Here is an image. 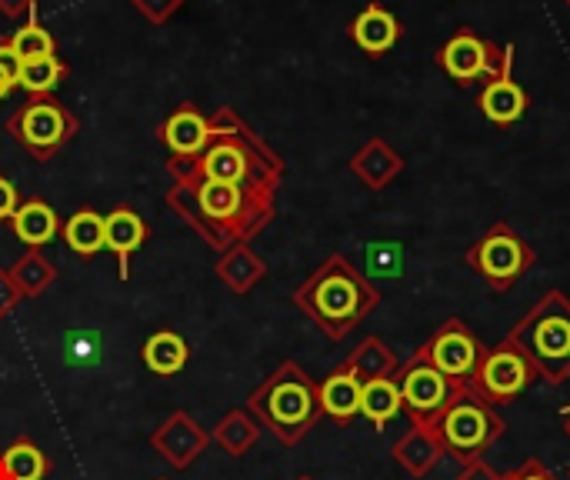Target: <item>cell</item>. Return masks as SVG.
Instances as JSON below:
<instances>
[{"mask_svg": "<svg viewBox=\"0 0 570 480\" xmlns=\"http://www.w3.org/2000/svg\"><path fill=\"white\" fill-rule=\"evenodd\" d=\"M167 174L174 180L164 197L167 207L214 254H224L234 244H250L277 217V197L271 194L200 177L174 160H167Z\"/></svg>", "mask_w": 570, "mask_h": 480, "instance_id": "obj_1", "label": "cell"}, {"mask_svg": "<svg viewBox=\"0 0 570 480\" xmlns=\"http://www.w3.org/2000/svg\"><path fill=\"white\" fill-rule=\"evenodd\" d=\"M167 160L200 177L237 184V187L271 194V197H277L284 170H287L281 154L230 107H220L210 114L207 144L194 157H167Z\"/></svg>", "mask_w": 570, "mask_h": 480, "instance_id": "obj_2", "label": "cell"}, {"mask_svg": "<svg viewBox=\"0 0 570 480\" xmlns=\"http://www.w3.org/2000/svg\"><path fill=\"white\" fill-rule=\"evenodd\" d=\"M294 307L331 341H344L381 304V291L344 254H331L314 274L291 294Z\"/></svg>", "mask_w": 570, "mask_h": 480, "instance_id": "obj_3", "label": "cell"}, {"mask_svg": "<svg viewBox=\"0 0 570 480\" xmlns=\"http://www.w3.org/2000/svg\"><path fill=\"white\" fill-rule=\"evenodd\" d=\"M247 411L261 428H267L284 448L301 444L324 418L321 384L297 364L281 361L247 398Z\"/></svg>", "mask_w": 570, "mask_h": 480, "instance_id": "obj_4", "label": "cell"}, {"mask_svg": "<svg viewBox=\"0 0 570 480\" xmlns=\"http://www.w3.org/2000/svg\"><path fill=\"white\" fill-rule=\"evenodd\" d=\"M528 361L534 364L538 378L548 388H561L570 381V297L564 291H548L508 334Z\"/></svg>", "mask_w": 570, "mask_h": 480, "instance_id": "obj_5", "label": "cell"}, {"mask_svg": "<svg viewBox=\"0 0 570 480\" xmlns=\"http://www.w3.org/2000/svg\"><path fill=\"white\" fill-rule=\"evenodd\" d=\"M431 431L441 441L444 458L468 464V461H481L508 434V421L498 414V408H491L471 388H464L451 401V408L434 421Z\"/></svg>", "mask_w": 570, "mask_h": 480, "instance_id": "obj_6", "label": "cell"}, {"mask_svg": "<svg viewBox=\"0 0 570 480\" xmlns=\"http://www.w3.org/2000/svg\"><path fill=\"white\" fill-rule=\"evenodd\" d=\"M3 127L13 137V144L27 150L37 164L53 160V154H60L80 134L77 114L63 107L53 94L27 97V104H20Z\"/></svg>", "mask_w": 570, "mask_h": 480, "instance_id": "obj_7", "label": "cell"}, {"mask_svg": "<svg viewBox=\"0 0 570 480\" xmlns=\"http://www.w3.org/2000/svg\"><path fill=\"white\" fill-rule=\"evenodd\" d=\"M464 261L494 294H508L534 267V251L511 224H494L464 251Z\"/></svg>", "mask_w": 570, "mask_h": 480, "instance_id": "obj_8", "label": "cell"}, {"mask_svg": "<svg viewBox=\"0 0 570 480\" xmlns=\"http://www.w3.org/2000/svg\"><path fill=\"white\" fill-rule=\"evenodd\" d=\"M534 381H541V378H538L534 364L528 361V354L504 337L501 344L484 347V357L468 388L491 408H504V404L521 401L534 388Z\"/></svg>", "mask_w": 570, "mask_h": 480, "instance_id": "obj_9", "label": "cell"}, {"mask_svg": "<svg viewBox=\"0 0 570 480\" xmlns=\"http://www.w3.org/2000/svg\"><path fill=\"white\" fill-rule=\"evenodd\" d=\"M397 388H401V401H404V411H407L411 424H421V428H434V421L464 391L448 374H441L421 351H414V357L401 364Z\"/></svg>", "mask_w": 570, "mask_h": 480, "instance_id": "obj_10", "label": "cell"}, {"mask_svg": "<svg viewBox=\"0 0 570 480\" xmlns=\"http://www.w3.org/2000/svg\"><path fill=\"white\" fill-rule=\"evenodd\" d=\"M514 57V47L508 43V47H498V43H491V40H484L481 33H474V30H458L441 50H438V67L454 80V84H461V87H471V84H478V80H494L501 70H504V63Z\"/></svg>", "mask_w": 570, "mask_h": 480, "instance_id": "obj_11", "label": "cell"}, {"mask_svg": "<svg viewBox=\"0 0 570 480\" xmlns=\"http://www.w3.org/2000/svg\"><path fill=\"white\" fill-rule=\"evenodd\" d=\"M484 347H488V344H484L461 317H451V321H444L417 351H421L441 374H448L454 384L468 388L471 378H474V371H478V364H481V357H484Z\"/></svg>", "mask_w": 570, "mask_h": 480, "instance_id": "obj_12", "label": "cell"}, {"mask_svg": "<svg viewBox=\"0 0 570 480\" xmlns=\"http://www.w3.org/2000/svg\"><path fill=\"white\" fill-rule=\"evenodd\" d=\"M207 444H210V434L187 411L167 414V421L150 434L154 454H160L174 471H187L207 451Z\"/></svg>", "mask_w": 570, "mask_h": 480, "instance_id": "obj_13", "label": "cell"}, {"mask_svg": "<svg viewBox=\"0 0 570 480\" xmlns=\"http://www.w3.org/2000/svg\"><path fill=\"white\" fill-rule=\"evenodd\" d=\"M147 237H150V227H147V221L134 207L120 204V207L104 214V247L117 257L120 281L130 277V261L147 244Z\"/></svg>", "mask_w": 570, "mask_h": 480, "instance_id": "obj_14", "label": "cell"}, {"mask_svg": "<svg viewBox=\"0 0 570 480\" xmlns=\"http://www.w3.org/2000/svg\"><path fill=\"white\" fill-rule=\"evenodd\" d=\"M207 130H210V117L200 114L197 104L184 100L164 117V124L157 127V140L167 147L170 157H194L207 144Z\"/></svg>", "mask_w": 570, "mask_h": 480, "instance_id": "obj_15", "label": "cell"}, {"mask_svg": "<svg viewBox=\"0 0 570 480\" xmlns=\"http://www.w3.org/2000/svg\"><path fill=\"white\" fill-rule=\"evenodd\" d=\"M528 90L514 80V57L504 63V70L484 84L481 90V110L491 124H501V127H511L518 124L524 114H528Z\"/></svg>", "mask_w": 570, "mask_h": 480, "instance_id": "obj_16", "label": "cell"}, {"mask_svg": "<svg viewBox=\"0 0 570 480\" xmlns=\"http://www.w3.org/2000/svg\"><path fill=\"white\" fill-rule=\"evenodd\" d=\"M351 40L367 53V57H384L387 50H394V43L401 40V20L381 3L371 0L351 23Z\"/></svg>", "mask_w": 570, "mask_h": 480, "instance_id": "obj_17", "label": "cell"}, {"mask_svg": "<svg viewBox=\"0 0 570 480\" xmlns=\"http://www.w3.org/2000/svg\"><path fill=\"white\" fill-rule=\"evenodd\" d=\"M404 170V157L384 140V137H371L354 157H351V174L367 187V190H384L391 187Z\"/></svg>", "mask_w": 570, "mask_h": 480, "instance_id": "obj_18", "label": "cell"}, {"mask_svg": "<svg viewBox=\"0 0 570 480\" xmlns=\"http://www.w3.org/2000/svg\"><path fill=\"white\" fill-rule=\"evenodd\" d=\"M214 274L220 277V284H224L230 294L244 297V294H250V291L267 277V264H264L261 254H254L250 244H234V247H227L224 254H217Z\"/></svg>", "mask_w": 570, "mask_h": 480, "instance_id": "obj_19", "label": "cell"}, {"mask_svg": "<svg viewBox=\"0 0 570 480\" xmlns=\"http://www.w3.org/2000/svg\"><path fill=\"white\" fill-rule=\"evenodd\" d=\"M60 217H57V210L47 204V200H40V197H27V200H20V207L13 210V217H10V231H13V237L27 247V251H40L43 244H50L57 234H60Z\"/></svg>", "mask_w": 570, "mask_h": 480, "instance_id": "obj_20", "label": "cell"}, {"mask_svg": "<svg viewBox=\"0 0 570 480\" xmlns=\"http://www.w3.org/2000/svg\"><path fill=\"white\" fill-rule=\"evenodd\" d=\"M391 454H394L397 468L407 471L411 478H428V474L441 464L444 448H441V441L434 438L431 428L411 424V428L394 441V451H391Z\"/></svg>", "mask_w": 570, "mask_h": 480, "instance_id": "obj_21", "label": "cell"}, {"mask_svg": "<svg viewBox=\"0 0 570 480\" xmlns=\"http://www.w3.org/2000/svg\"><path fill=\"white\" fill-rule=\"evenodd\" d=\"M361 381L357 374L341 364L334 368L324 381H321V408H324V418L337 421V424H351L357 414H361Z\"/></svg>", "mask_w": 570, "mask_h": 480, "instance_id": "obj_22", "label": "cell"}, {"mask_svg": "<svg viewBox=\"0 0 570 480\" xmlns=\"http://www.w3.org/2000/svg\"><path fill=\"white\" fill-rule=\"evenodd\" d=\"M7 277H10V284L17 287V294L23 301H33V297H40V294H47L53 287L57 267L43 251H27L23 257H17L7 267Z\"/></svg>", "mask_w": 570, "mask_h": 480, "instance_id": "obj_23", "label": "cell"}, {"mask_svg": "<svg viewBox=\"0 0 570 480\" xmlns=\"http://www.w3.org/2000/svg\"><path fill=\"white\" fill-rule=\"evenodd\" d=\"M140 357H144V368H147L150 374H157V378H174V374H180V371L187 368L190 347H187V341H184L180 334H174V331H157V334L147 337Z\"/></svg>", "mask_w": 570, "mask_h": 480, "instance_id": "obj_24", "label": "cell"}, {"mask_svg": "<svg viewBox=\"0 0 570 480\" xmlns=\"http://www.w3.org/2000/svg\"><path fill=\"white\" fill-rule=\"evenodd\" d=\"M60 237L67 241V247H70L77 257H83V261L97 257V254L104 251V214L94 210V207H77V210L63 221Z\"/></svg>", "mask_w": 570, "mask_h": 480, "instance_id": "obj_25", "label": "cell"}, {"mask_svg": "<svg viewBox=\"0 0 570 480\" xmlns=\"http://www.w3.org/2000/svg\"><path fill=\"white\" fill-rule=\"evenodd\" d=\"M344 364L357 374V381H361V384H367V381H381V378H394V374L401 371L397 354H394L381 337H364V341L347 354V361H344Z\"/></svg>", "mask_w": 570, "mask_h": 480, "instance_id": "obj_26", "label": "cell"}, {"mask_svg": "<svg viewBox=\"0 0 570 480\" xmlns=\"http://www.w3.org/2000/svg\"><path fill=\"white\" fill-rule=\"evenodd\" d=\"M210 441L224 451V454H230V458H244L257 441H261V424L254 421V414L244 408H234V411H227L220 421H217V428H214V434H210Z\"/></svg>", "mask_w": 570, "mask_h": 480, "instance_id": "obj_27", "label": "cell"}, {"mask_svg": "<svg viewBox=\"0 0 570 480\" xmlns=\"http://www.w3.org/2000/svg\"><path fill=\"white\" fill-rule=\"evenodd\" d=\"M401 411H404V401H401L397 374H394V378H381V381H367V384L361 388V414H364L377 431H384Z\"/></svg>", "mask_w": 570, "mask_h": 480, "instance_id": "obj_28", "label": "cell"}, {"mask_svg": "<svg viewBox=\"0 0 570 480\" xmlns=\"http://www.w3.org/2000/svg\"><path fill=\"white\" fill-rule=\"evenodd\" d=\"M47 474H50V458L30 438H17L0 454V480H47Z\"/></svg>", "mask_w": 570, "mask_h": 480, "instance_id": "obj_29", "label": "cell"}, {"mask_svg": "<svg viewBox=\"0 0 570 480\" xmlns=\"http://www.w3.org/2000/svg\"><path fill=\"white\" fill-rule=\"evenodd\" d=\"M70 74V67L60 60V57H40V60H23L20 67V80L17 87L27 90L30 97H40V94H50L63 77Z\"/></svg>", "mask_w": 570, "mask_h": 480, "instance_id": "obj_30", "label": "cell"}, {"mask_svg": "<svg viewBox=\"0 0 570 480\" xmlns=\"http://www.w3.org/2000/svg\"><path fill=\"white\" fill-rule=\"evenodd\" d=\"M7 40H10V47L20 53V60L57 57V40H53V33H50L43 23H37V20H30V23L17 27V30H13V37H7Z\"/></svg>", "mask_w": 570, "mask_h": 480, "instance_id": "obj_31", "label": "cell"}, {"mask_svg": "<svg viewBox=\"0 0 570 480\" xmlns=\"http://www.w3.org/2000/svg\"><path fill=\"white\" fill-rule=\"evenodd\" d=\"M364 257H367V271H364L367 281L371 277L397 281L404 274V244L401 241H374Z\"/></svg>", "mask_w": 570, "mask_h": 480, "instance_id": "obj_32", "label": "cell"}, {"mask_svg": "<svg viewBox=\"0 0 570 480\" xmlns=\"http://www.w3.org/2000/svg\"><path fill=\"white\" fill-rule=\"evenodd\" d=\"M184 3H187V0H130V7H134L147 23H154V27L167 23Z\"/></svg>", "mask_w": 570, "mask_h": 480, "instance_id": "obj_33", "label": "cell"}, {"mask_svg": "<svg viewBox=\"0 0 570 480\" xmlns=\"http://www.w3.org/2000/svg\"><path fill=\"white\" fill-rule=\"evenodd\" d=\"M20 67H23L20 53L10 47V40H0V80H7L10 87H17V80H20Z\"/></svg>", "mask_w": 570, "mask_h": 480, "instance_id": "obj_34", "label": "cell"}, {"mask_svg": "<svg viewBox=\"0 0 570 480\" xmlns=\"http://www.w3.org/2000/svg\"><path fill=\"white\" fill-rule=\"evenodd\" d=\"M17 207H20V194H17V187L0 174V224H7V221L13 217Z\"/></svg>", "mask_w": 570, "mask_h": 480, "instance_id": "obj_35", "label": "cell"}, {"mask_svg": "<svg viewBox=\"0 0 570 480\" xmlns=\"http://www.w3.org/2000/svg\"><path fill=\"white\" fill-rule=\"evenodd\" d=\"M23 297L17 294V287L10 284V277H7V271L0 267V321H7L10 314H13V307L20 304Z\"/></svg>", "mask_w": 570, "mask_h": 480, "instance_id": "obj_36", "label": "cell"}, {"mask_svg": "<svg viewBox=\"0 0 570 480\" xmlns=\"http://www.w3.org/2000/svg\"><path fill=\"white\" fill-rule=\"evenodd\" d=\"M458 480H504L501 471H494L484 458L481 461H468V464H461V474Z\"/></svg>", "mask_w": 570, "mask_h": 480, "instance_id": "obj_37", "label": "cell"}, {"mask_svg": "<svg viewBox=\"0 0 570 480\" xmlns=\"http://www.w3.org/2000/svg\"><path fill=\"white\" fill-rule=\"evenodd\" d=\"M504 480H558L541 461H528V464H521V468H514V471H508Z\"/></svg>", "mask_w": 570, "mask_h": 480, "instance_id": "obj_38", "label": "cell"}, {"mask_svg": "<svg viewBox=\"0 0 570 480\" xmlns=\"http://www.w3.org/2000/svg\"><path fill=\"white\" fill-rule=\"evenodd\" d=\"M0 13H3L7 20L33 17V13H37V0H0Z\"/></svg>", "mask_w": 570, "mask_h": 480, "instance_id": "obj_39", "label": "cell"}, {"mask_svg": "<svg viewBox=\"0 0 570 480\" xmlns=\"http://www.w3.org/2000/svg\"><path fill=\"white\" fill-rule=\"evenodd\" d=\"M561 424H564V434L570 438V411H568V408L561 411Z\"/></svg>", "mask_w": 570, "mask_h": 480, "instance_id": "obj_40", "label": "cell"}, {"mask_svg": "<svg viewBox=\"0 0 570 480\" xmlns=\"http://www.w3.org/2000/svg\"><path fill=\"white\" fill-rule=\"evenodd\" d=\"M10 90H13V87H10L7 80H0V100H7V97H10Z\"/></svg>", "mask_w": 570, "mask_h": 480, "instance_id": "obj_41", "label": "cell"}, {"mask_svg": "<svg viewBox=\"0 0 570 480\" xmlns=\"http://www.w3.org/2000/svg\"><path fill=\"white\" fill-rule=\"evenodd\" d=\"M297 480H314V478H297Z\"/></svg>", "mask_w": 570, "mask_h": 480, "instance_id": "obj_42", "label": "cell"}, {"mask_svg": "<svg viewBox=\"0 0 570 480\" xmlns=\"http://www.w3.org/2000/svg\"><path fill=\"white\" fill-rule=\"evenodd\" d=\"M157 480H170V478H157Z\"/></svg>", "mask_w": 570, "mask_h": 480, "instance_id": "obj_43", "label": "cell"}, {"mask_svg": "<svg viewBox=\"0 0 570 480\" xmlns=\"http://www.w3.org/2000/svg\"><path fill=\"white\" fill-rule=\"evenodd\" d=\"M564 3H568V7H570V0H564Z\"/></svg>", "mask_w": 570, "mask_h": 480, "instance_id": "obj_44", "label": "cell"}, {"mask_svg": "<svg viewBox=\"0 0 570 480\" xmlns=\"http://www.w3.org/2000/svg\"><path fill=\"white\" fill-rule=\"evenodd\" d=\"M568 411H570V404H568Z\"/></svg>", "mask_w": 570, "mask_h": 480, "instance_id": "obj_45", "label": "cell"}]
</instances>
